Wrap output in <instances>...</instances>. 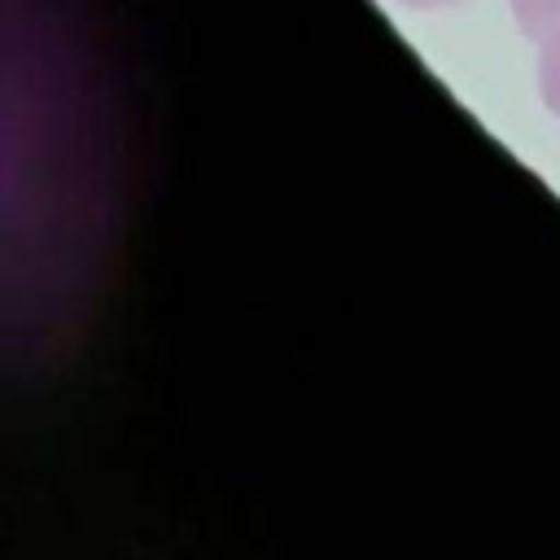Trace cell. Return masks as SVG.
I'll use <instances>...</instances> for the list:
<instances>
[{"mask_svg":"<svg viewBox=\"0 0 560 560\" xmlns=\"http://www.w3.org/2000/svg\"><path fill=\"white\" fill-rule=\"evenodd\" d=\"M512 13L525 35H538V39L560 35V0H512Z\"/></svg>","mask_w":560,"mask_h":560,"instance_id":"cell-1","label":"cell"},{"mask_svg":"<svg viewBox=\"0 0 560 560\" xmlns=\"http://www.w3.org/2000/svg\"><path fill=\"white\" fill-rule=\"evenodd\" d=\"M542 96H547L551 114L560 118V35L547 39V57H542Z\"/></svg>","mask_w":560,"mask_h":560,"instance_id":"cell-2","label":"cell"},{"mask_svg":"<svg viewBox=\"0 0 560 560\" xmlns=\"http://www.w3.org/2000/svg\"><path fill=\"white\" fill-rule=\"evenodd\" d=\"M402 4H416V9H438V4H451V0H402Z\"/></svg>","mask_w":560,"mask_h":560,"instance_id":"cell-3","label":"cell"}]
</instances>
